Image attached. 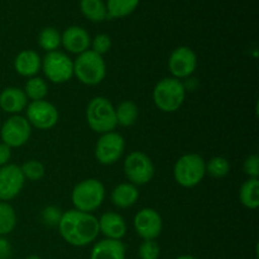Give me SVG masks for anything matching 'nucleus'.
I'll list each match as a JSON object with an SVG mask.
<instances>
[{"instance_id":"obj_1","label":"nucleus","mask_w":259,"mask_h":259,"mask_svg":"<svg viewBox=\"0 0 259 259\" xmlns=\"http://www.w3.org/2000/svg\"><path fill=\"white\" fill-rule=\"evenodd\" d=\"M57 227L63 240L73 247H86L91 244L100 233L95 215L75 209L62 212Z\"/></svg>"},{"instance_id":"obj_2","label":"nucleus","mask_w":259,"mask_h":259,"mask_svg":"<svg viewBox=\"0 0 259 259\" xmlns=\"http://www.w3.org/2000/svg\"><path fill=\"white\" fill-rule=\"evenodd\" d=\"M186 96V89L181 80L164 77L156 83L153 89L154 105L163 113H175L182 106Z\"/></svg>"},{"instance_id":"obj_3","label":"nucleus","mask_w":259,"mask_h":259,"mask_svg":"<svg viewBox=\"0 0 259 259\" xmlns=\"http://www.w3.org/2000/svg\"><path fill=\"white\" fill-rule=\"evenodd\" d=\"M86 121L95 133H109L115 131V106L105 96H96L89 101L86 106Z\"/></svg>"},{"instance_id":"obj_4","label":"nucleus","mask_w":259,"mask_h":259,"mask_svg":"<svg viewBox=\"0 0 259 259\" xmlns=\"http://www.w3.org/2000/svg\"><path fill=\"white\" fill-rule=\"evenodd\" d=\"M105 186L96 179H86L78 182L72 190L71 201L75 210L93 214L105 200Z\"/></svg>"},{"instance_id":"obj_5","label":"nucleus","mask_w":259,"mask_h":259,"mask_svg":"<svg viewBox=\"0 0 259 259\" xmlns=\"http://www.w3.org/2000/svg\"><path fill=\"white\" fill-rule=\"evenodd\" d=\"M73 76L83 85H99L106 76L105 60L94 51H85L73 61Z\"/></svg>"},{"instance_id":"obj_6","label":"nucleus","mask_w":259,"mask_h":259,"mask_svg":"<svg viewBox=\"0 0 259 259\" xmlns=\"http://www.w3.org/2000/svg\"><path fill=\"white\" fill-rule=\"evenodd\" d=\"M205 163V159L197 153L184 154L174 166L175 181L186 189L197 186L206 175Z\"/></svg>"},{"instance_id":"obj_7","label":"nucleus","mask_w":259,"mask_h":259,"mask_svg":"<svg viewBox=\"0 0 259 259\" xmlns=\"http://www.w3.org/2000/svg\"><path fill=\"white\" fill-rule=\"evenodd\" d=\"M123 169L128 181L136 186L148 184L154 176L153 162L146 153L141 151L131 152L125 157Z\"/></svg>"},{"instance_id":"obj_8","label":"nucleus","mask_w":259,"mask_h":259,"mask_svg":"<svg viewBox=\"0 0 259 259\" xmlns=\"http://www.w3.org/2000/svg\"><path fill=\"white\" fill-rule=\"evenodd\" d=\"M40 70L51 82L65 83L73 77V61L65 52L53 51L42 58Z\"/></svg>"},{"instance_id":"obj_9","label":"nucleus","mask_w":259,"mask_h":259,"mask_svg":"<svg viewBox=\"0 0 259 259\" xmlns=\"http://www.w3.org/2000/svg\"><path fill=\"white\" fill-rule=\"evenodd\" d=\"M32 126L25 116L12 115L3 123L0 129V138L10 148H19L24 146L30 138Z\"/></svg>"},{"instance_id":"obj_10","label":"nucleus","mask_w":259,"mask_h":259,"mask_svg":"<svg viewBox=\"0 0 259 259\" xmlns=\"http://www.w3.org/2000/svg\"><path fill=\"white\" fill-rule=\"evenodd\" d=\"M125 149L123 136L116 132L101 134L95 146V158L104 166H110L118 162Z\"/></svg>"},{"instance_id":"obj_11","label":"nucleus","mask_w":259,"mask_h":259,"mask_svg":"<svg viewBox=\"0 0 259 259\" xmlns=\"http://www.w3.org/2000/svg\"><path fill=\"white\" fill-rule=\"evenodd\" d=\"M27 120L30 126L39 129V131H50L60 119V113L52 103L47 100L30 101L27 105Z\"/></svg>"},{"instance_id":"obj_12","label":"nucleus","mask_w":259,"mask_h":259,"mask_svg":"<svg viewBox=\"0 0 259 259\" xmlns=\"http://www.w3.org/2000/svg\"><path fill=\"white\" fill-rule=\"evenodd\" d=\"M137 234L143 240H154L162 233L163 222L157 210L152 207H144L139 210L133 220Z\"/></svg>"},{"instance_id":"obj_13","label":"nucleus","mask_w":259,"mask_h":259,"mask_svg":"<svg viewBox=\"0 0 259 259\" xmlns=\"http://www.w3.org/2000/svg\"><path fill=\"white\" fill-rule=\"evenodd\" d=\"M197 67V56L186 46L177 47L172 51L168 58V70L175 78H187L195 72Z\"/></svg>"},{"instance_id":"obj_14","label":"nucleus","mask_w":259,"mask_h":259,"mask_svg":"<svg viewBox=\"0 0 259 259\" xmlns=\"http://www.w3.org/2000/svg\"><path fill=\"white\" fill-rule=\"evenodd\" d=\"M24 182L20 166L8 163L0 167V201L15 199L23 190Z\"/></svg>"},{"instance_id":"obj_15","label":"nucleus","mask_w":259,"mask_h":259,"mask_svg":"<svg viewBox=\"0 0 259 259\" xmlns=\"http://www.w3.org/2000/svg\"><path fill=\"white\" fill-rule=\"evenodd\" d=\"M90 45V34L82 27L72 25L63 30L61 34V46H63V48L70 53L81 55L89 50Z\"/></svg>"},{"instance_id":"obj_16","label":"nucleus","mask_w":259,"mask_h":259,"mask_svg":"<svg viewBox=\"0 0 259 259\" xmlns=\"http://www.w3.org/2000/svg\"><path fill=\"white\" fill-rule=\"evenodd\" d=\"M99 232L105 235L106 239L121 240L126 234L125 219L114 211L104 212L98 219Z\"/></svg>"},{"instance_id":"obj_17","label":"nucleus","mask_w":259,"mask_h":259,"mask_svg":"<svg viewBox=\"0 0 259 259\" xmlns=\"http://www.w3.org/2000/svg\"><path fill=\"white\" fill-rule=\"evenodd\" d=\"M28 105V99L25 96L23 89L14 88H5L0 93V111H5L8 114L18 115L25 110Z\"/></svg>"},{"instance_id":"obj_18","label":"nucleus","mask_w":259,"mask_h":259,"mask_svg":"<svg viewBox=\"0 0 259 259\" xmlns=\"http://www.w3.org/2000/svg\"><path fill=\"white\" fill-rule=\"evenodd\" d=\"M42 67V58L35 51L24 50L14 60V70L23 77H34Z\"/></svg>"},{"instance_id":"obj_19","label":"nucleus","mask_w":259,"mask_h":259,"mask_svg":"<svg viewBox=\"0 0 259 259\" xmlns=\"http://www.w3.org/2000/svg\"><path fill=\"white\" fill-rule=\"evenodd\" d=\"M125 245L121 240L103 239L91 250L90 259H125Z\"/></svg>"},{"instance_id":"obj_20","label":"nucleus","mask_w":259,"mask_h":259,"mask_svg":"<svg viewBox=\"0 0 259 259\" xmlns=\"http://www.w3.org/2000/svg\"><path fill=\"white\" fill-rule=\"evenodd\" d=\"M139 199L138 187L131 182H123L113 189L110 194V200L119 209H128L133 206Z\"/></svg>"},{"instance_id":"obj_21","label":"nucleus","mask_w":259,"mask_h":259,"mask_svg":"<svg viewBox=\"0 0 259 259\" xmlns=\"http://www.w3.org/2000/svg\"><path fill=\"white\" fill-rule=\"evenodd\" d=\"M239 200L247 209L255 210L259 206V181L258 179H248L242 185Z\"/></svg>"},{"instance_id":"obj_22","label":"nucleus","mask_w":259,"mask_h":259,"mask_svg":"<svg viewBox=\"0 0 259 259\" xmlns=\"http://www.w3.org/2000/svg\"><path fill=\"white\" fill-rule=\"evenodd\" d=\"M139 109L134 101L124 100L115 108V116L118 125L132 126L138 119Z\"/></svg>"},{"instance_id":"obj_23","label":"nucleus","mask_w":259,"mask_h":259,"mask_svg":"<svg viewBox=\"0 0 259 259\" xmlns=\"http://www.w3.org/2000/svg\"><path fill=\"white\" fill-rule=\"evenodd\" d=\"M80 9L83 17L95 23H100L108 18L106 5L103 0H81Z\"/></svg>"},{"instance_id":"obj_24","label":"nucleus","mask_w":259,"mask_h":259,"mask_svg":"<svg viewBox=\"0 0 259 259\" xmlns=\"http://www.w3.org/2000/svg\"><path fill=\"white\" fill-rule=\"evenodd\" d=\"M139 0H108L106 12L109 18H125L138 8Z\"/></svg>"},{"instance_id":"obj_25","label":"nucleus","mask_w":259,"mask_h":259,"mask_svg":"<svg viewBox=\"0 0 259 259\" xmlns=\"http://www.w3.org/2000/svg\"><path fill=\"white\" fill-rule=\"evenodd\" d=\"M23 91H24L28 100H45V98L48 94V83L46 82V80H43L42 77L34 76V77H30L29 80L25 82Z\"/></svg>"},{"instance_id":"obj_26","label":"nucleus","mask_w":259,"mask_h":259,"mask_svg":"<svg viewBox=\"0 0 259 259\" xmlns=\"http://www.w3.org/2000/svg\"><path fill=\"white\" fill-rule=\"evenodd\" d=\"M17 227V212L9 202L0 201V237L10 234Z\"/></svg>"},{"instance_id":"obj_27","label":"nucleus","mask_w":259,"mask_h":259,"mask_svg":"<svg viewBox=\"0 0 259 259\" xmlns=\"http://www.w3.org/2000/svg\"><path fill=\"white\" fill-rule=\"evenodd\" d=\"M38 45L47 53L58 51V47L61 46V33L56 28H45L38 35Z\"/></svg>"},{"instance_id":"obj_28","label":"nucleus","mask_w":259,"mask_h":259,"mask_svg":"<svg viewBox=\"0 0 259 259\" xmlns=\"http://www.w3.org/2000/svg\"><path fill=\"white\" fill-rule=\"evenodd\" d=\"M205 171L214 179H223L230 171V163L225 157L217 156L209 159L205 163Z\"/></svg>"},{"instance_id":"obj_29","label":"nucleus","mask_w":259,"mask_h":259,"mask_svg":"<svg viewBox=\"0 0 259 259\" xmlns=\"http://www.w3.org/2000/svg\"><path fill=\"white\" fill-rule=\"evenodd\" d=\"M20 169H22L24 179L29 180V181H39L45 177L46 174L45 164L37 159H29V161L24 162L20 166Z\"/></svg>"},{"instance_id":"obj_30","label":"nucleus","mask_w":259,"mask_h":259,"mask_svg":"<svg viewBox=\"0 0 259 259\" xmlns=\"http://www.w3.org/2000/svg\"><path fill=\"white\" fill-rule=\"evenodd\" d=\"M159 252V245L154 240H144L139 247L138 254L141 259H158Z\"/></svg>"},{"instance_id":"obj_31","label":"nucleus","mask_w":259,"mask_h":259,"mask_svg":"<svg viewBox=\"0 0 259 259\" xmlns=\"http://www.w3.org/2000/svg\"><path fill=\"white\" fill-rule=\"evenodd\" d=\"M90 46L93 47V50L91 51L96 52L98 55L104 56L105 53H108L109 51H110L111 39L108 34H104V33H101V34L95 35V38L91 40Z\"/></svg>"},{"instance_id":"obj_32","label":"nucleus","mask_w":259,"mask_h":259,"mask_svg":"<svg viewBox=\"0 0 259 259\" xmlns=\"http://www.w3.org/2000/svg\"><path fill=\"white\" fill-rule=\"evenodd\" d=\"M243 169L244 174L249 179H258L259 176V157L258 154H250L245 158L243 163Z\"/></svg>"},{"instance_id":"obj_33","label":"nucleus","mask_w":259,"mask_h":259,"mask_svg":"<svg viewBox=\"0 0 259 259\" xmlns=\"http://www.w3.org/2000/svg\"><path fill=\"white\" fill-rule=\"evenodd\" d=\"M61 217H62V212L56 206H48L42 211L43 223L50 225V227H57L61 220Z\"/></svg>"},{"instance_id":"obj_34","label":"nucleus","mask_w":259,"mask_h":259,"mask_svg":"<svg viewBox=\"0 0 259 259\" xmlns=\"http://www.w3.org/2000/svg\"><path fill=\"white\" fill-rule=\"evenodd\" d=\"M10 158H12V148L2 142L0 143V167L9 163Z\"/></svg>"},{"instance_id":"obj_35","label":"nucleus","mask_w":259,"mask_h":259,"mask_svg":"<svg viewBox=\"0 0 259 259\" xmlns=\"http://www.w3.org/2000/svg\"><path fill=\"white\" fill-rule=\"evenodd\" d=\"M12 254L10 243L4 237H0V259H9Z\"/></svg>"},{"instance_id":"obj_36","label":"nucleus","mask_w":259,"mask_h":259,"mask_svg":"<svg viewBox=\"0 0 259 259\" xmlns=\"http://www.w3.org/2000/svg\"><path fill=\"white\" fill-rule=\"evenodd\" d=\"M176 259H197V258L192 257V255H180V257Z\"/></svg>"},{"instance_id":"obj_37","label":"nucleus","mask_w":259,"mask_h":259,"mask_svg":"<svg viewBox=\"0 0 259 259\" xmlns=\"http://www.w3.org/2000/svg\"><path fill=\"white\" fill-rule=\"evenodd\" d=\"M27 259H42V258L38 257V255H29Z\"/></svg>"}]
</instances>
